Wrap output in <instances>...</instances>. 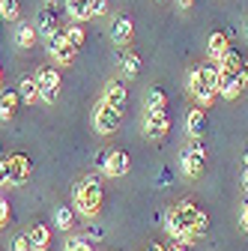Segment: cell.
Instances as JSON below:
<instances>
[{"instance_id": "6da1fadb", "label": "cell", "mask_w": 248, "mask_h": 251, "mask_svg": "<svg viewBox=\"0 0 248 251\" xmlns=\"http://www.w3.org/2000/svg\"><path fill=\"white\" fill-rule=\"evenodd\" d=\"M165 227L168 233L176 239V242H185V245H195L206 236L209 230V215L206 209H200L198 203L192 201H179L171 206L168 218H165Z\"/></svg>"}, {"instance_id": "7a4b0ae2", "label": "cell", "mask_w": 248, "mask_h": 251, "mask_svg": "<svg viewBox=\"0 0 248 251\" xmlns=\"http://www.w3.org/2000/svg\"><path fill=\"white\" fill-rule=\"evenodd\" d=\"M219 66L215 63H200L198 69H192L189 75V90H192V96L200 102V108H209L215 99H219Z\"/></svg>"}, {"instance_id": "3957f363", "label": "cell", "mask_w": 248, "mask_h": 251, "mask_svg": "<svg viewBox=\"0 0 248 251\" xmlns=\"http://www.w3.org/2000/svg\"><path fill=\"white\" fill-rule=\"evenodd\" d=\"M102 201H105V188L96 176H84L75 185V195H72V206L78 215L84 218H96L102 212Z\"/></svg>"}, {"instance_id": "277c9868", "label": "cell", "mask_w": 248, "mask_h": 251, "mask_svg": "<svg viewBox=\"0 0 248 251\" xmlns=\"http://www.w3.org/2000/svg\"><path fill=\"white\" fill-rule=\"evenodd\" d=\"M120 123H123V108L111 105V102H99L96 111H93V126H96V132L99 135H114L120 129Z\"/></svg>"}, {"instance_id": "5b68a950", "label": "cell", "mask_w": 248, "mask_h": 251, "mask_svg": "<svg viewBox=\"0 0 248 251\" xmlns=\"http://www.w3.org/2000/svg\"><path fill=\"white\" fill-rule=\"evenodd\" d=\"M36 84H39V102L54 105L60 99V72L54 66H42L36 69Z\"/></svg>"}, {"instance_id": "8992f818", "label": "cell", "mask_w": 248, "mask_h": 251, "mask_svg": "<svg viewBox=\"0 0 248 251\" xmlns=\"http://www.w3.org/2000/svg\"><path fill=\"white\" fill-rule=\"evenodd\" d=\"M179 168H182V174L189 176V179H198V176L203 174V168H206V152H203V147H200L198 141H195L192 147H185V150H182Z\"/></svg>"}, {"instance_id": "52a82bcc", "label": "cell", "mask_w": 248, "mask_h": 251, "mask_svg": "<svg viewBox=\"0 0 248 251\" xmlns=\"http://www.w3.org/2000/svg\"><path fill=\"white\" fill-rule=\"evenodd\" d=\"M48 54H51V60L57 63V66H72V60H75L78 48L69 42L66 33H54L51 42H48Z\"/></svg>"}, {"instance_id": "ba28073f", "label": "cell", "mask_w": 248, "mask_h": 251, "mask_svg": "<svg viewBox=\"0 0 248 251\" xmlns=\"http://www.w3.org/2000/svg\"><path fill=\"white\" fill-rule=\"evenodd\" d=\"M99 168L108 174V176H126L132 162H129V155L123 152V150H111V152H102L99 155Z\"/></svg>"}, {"instance_id": "9c48e42d", "label": "cell", "mask_w": 248, "mask_h": 251, "mask_svg": "<svg viewBox=\"0 0 248 251\" xmlns=\"http://www.w3.org/2000/svg\"><path fill=\"white\" fill-rule=\"evenodd\" d=\"M6 168H9V185H24L30 179V174H33V165H30L24 152L6 155Z\"/></svg>"}, {"instance_id": "30bf717a", "label": "cell", "mask_w": 248, "mask_h": 251, "mask_svg": "<svg viewBox=\"0 0 248 251\" xmlns=\"http://www.w3.org/2000/svg\"><path fill=\"white\" fill-rule=\"evenodd\" d=\"M144 132H147L152 141H162V138L171 132V117H168V111H165V108H162V111H149L147 120H144Z\"/></svg>"}, {"instance_id": "8fae6325", "label": "cell", "mask_w": 248, "mask_h": 251, "mask_svg": "<svg viewBox=\"0 0 248 251\" xmlns=\"http://www.w3.org/2000/svg\"><path fill=\"white\" fill-rule=\"evenodd\" d=\"M132 36H135V21H132V15H117L114 18V24H111V39L120 45V48H126L129 42H132Z\"/></svg>"}, {"instance_id": "7c38bea8", "label": "cell", "mask_w": 248, "mask_h": 251, "mask_svg": "<svg viewBox=\"0 0 248 251\" xmlns=\"http://www.w3.org/2000/svg\"><path fill=\"white\" fill-rule=\"evenodd\" d=\"M185 132H189L192 141H200L206 135V108H195L185 117Z\"/></svg>"}, {"instance_id": "4fadbf2b", "label": "cell", "mask_w": 248, "mask_h": 251, "mask_svg": "<svg viewBox=\"0 0 248 251\" xmlns=\"http://www.w3.org/2000/svg\"><path fill=\"white\" fill-rule=\"evenodd\" d=\"M36 30L42 36H54V33H60V21H57V12H54V6H45V9H39V15H36Z\"/></svg>"}, {"instance_id": "5bb4252c", "label": "cell", "mask_w": 248, "mask_h": 251, "mask_svg": "<svg viewBox=\"0 0 248 251\" xmlns=\"http://www.w3.org/2000/svg\"><path fill=\"white\" fill-rule=\"evenodd\" d=\"M215 66H219V75H222V78H233V75L239 72V66H242V54L233 51V48H227L224 57L215 60Z\"/></svg>"}, {"instance_id": "9a60e30c", "label": "cell", "mask_w": 248, "mask_h": 251, "mask_svg": "<svg viewBox=\"0 0 248 251\" xmlns=\"http://www.w3.org/2000/svg\"><path fill=\"white\" fill-rule=\"evenodd\" d=\"M21 105V93L18 90H3L0 93V120H12Z\"/></svg>"}, {"instance_id": "2e32d148", "label": "cell", "mask_w": 248, "mask_h": 251, "mask_svg": "<svg viewBox=\"0 0 248 251\" xmlns=\"http://www.w3.org/2000/svg\"><path fill=\"white\" fill-rule=\"evenodd\" d=\"M105 102H111V105H117V108H123V105H126V99H129V90H126V84H123V81H108L105 84V96H102Z\"/></svg>"}, {"instance_id": "e0dca14e", "label": "cell", "mask_w": 248, "mask_h": 251, "mask_svg": "<svg viewBox=\"0 0 248 251\" xmlns=\"http://www.w3.org/2000/svg\"><path fill=\"white\" fill-rule=\"evenodd\" d=\"M227 48H230L227 36L222 33V30H212L209 39H206V57H209V60H219V57H224Z\"/></svg>"}, {"instance_id": "ac0fdd59", "label": "cell", "mask_w": 248, "mask_h": 251, "mask_svg": "<svg viewBox=\"0 0 248 251\" xmlns=\"http://www.w3.org/2000/svg\"><path fill=\"white\" fill-rule=\"evenodd\" d=\"M120 69H123V75H126V78H138V72H141V57L132 48L123 51L120 54Z\"/></svg>"}, {"instance_id": "d6986e66", "label": "cell", "mask_w": 248, "mask_h": 251, "mask_svg": "<svg viewBox=\"0 0 248 251\" xmlns=\"http://www.w3.org/2000/svg\"><path fill=\"white\" fill-rule=\"evenodd\" d=\"M30 242H33V251H48V245H51L48 225H33L30 227Z\"/></svg>"}, {"instance_id": "ffe728a7", "label": "cell", "mask_w": 248, "mask_h": 251, "mask_svg": "<svg viewBox=\"0 0 248 251\" xmlns=\"http://www.w3.org/2000/svg\"><path fill=\"white\" fill-rule=\"evenodd\" d=\"M36 36H39V30L33 27V24H18V30H15V42H18V48H33L36 45Z\"/></svg>"}, {"instance_id": "44dd1931", "label": "cell", "mask_w": 248, "mask_h": 251, "mask_svg": "<svg viewBox=\"0 0 248 251\" xmlns=\"http://www.w3.org/2000/svg\"><path fill=\"white\" fill-rule=\"evenodd\" d=\"M21 90V102H27V105H33L36 99H39V84H36V75H27V78H21V84H18Z\"/></svg>"}, {"instance_id": "7402d4cb", "label": "cell", "mask_w": 248, "mask_h": 251, "mask_svg": "<svg viewBox=\"0 0 248 251\" xmlns=\"http://www.w3.org/2000/svg\"><path fill=\"white\" fill-rule=\"evenodd\" d=\"M66 9L75 21H90L93 9H90V0H66Z\"/></svg>"}, {"instance_id": "603a6c76", "label": "cell", "mask_w": 248, "mask_h": 251, "mask_svg": "<svg viewBox=\"0 0 248 251\" xmlns=\"http://www.w3.org/2000/svg\"><path fill=\"white\" fill-rule=\"evenodd\" d=\"M54 225H57V230H72V225H75V209L72 206H57Z\"/></svg>"}, {"instance_id": "cb8c5ba5", "label": "cell", "mask_w": 248, "mask_h": 251, "mask_svg": "<svg viewBox=\"0 0 248 251\" xmlns=\"http://www.w3.org/2000/svg\"><path fill=\"white\" fill-rule=\"evenodd\" d=\"M165 105H168V93L162 87H152L147 93V111H162Z\"/></svg>"}, {"instance_id": "d4e9b609", "label": "cell", "mask_w": 248, "mask_h": 251, "mask_svg": "<svg viewBox=\"0 0 248 251\" xmlns=\"http://www.w3.org/2000/svg\"><path fill=\"white\" fill-rule=\"evenodd\" d=\"M0 18L18 21L21 18V0H0Z\"/></svg>"}, {"instance_id": "484cf974", "label": "cell", "mask_w": 248, "mask_h": 251, "mask_svg": "<svg viewBox=\"0 0 248 251\" xmlns=\"http://www.w3.org/2000/svg\"><path fill=\"white\" fill-rule=\"evenodd\" d=\"M66 36H69V42H72L75 48H81L84 39H87V33H84V27H81V24H72V27L66 30Z\"/></svg>"}, {"instance_id": "4316f807", "label": "cell", "mask_w": 248, "mask_h": 251, "mask_svg": "<svg viewBox=\"0 0 248 251\" xmlns=\"http://www.w3.org/2000/svg\"><path fill=\"white\" fill-rule=\"evenodd\" d=\"M12 251H33L30 233H15V236H12Z\"/></svg>"}, {"instance_id": "83f0119b", "label": "cell", "mask_w": 248, "mask_h": 251, "mask_svg": "<svg viewBox=\"0 0 248 251\" xmlns=\"http://www.w3.org/2000/svg\"><path fill=\"white\" fill-rule=\"evenodd\" d=\"M63 251H93V245H90L87 239H78V236H69V239H66V245H63Z\"/></svg>"}, {"instance_id": "f1b7e54d", "label": "cell", "mask_w": 248, "mask_h": 251, "mask_svg": "<svg viewBox=\"0 0 248 251\" xmlns=\"http://www.w3.org/2000/svg\"><path fill=\"white\" fill-rule=\"evenodd\" d=\"M9 215H12V212H9V201H6V198H0V230L9 225Z\"/></svg>"}, {"instance_id": "f546056e", "label": "cell", "mask_w": 248, "mask_h": 251, "mask_svg": "<svg viewBox=\"0 0 248 251\" xmlns=\"http://www.w3.org/2000/svg\"><path fill=\"white\" fill-rule=\"evenodd\" d=\"M236 81H239V87H242V90H248V63H245V60H242L239 72H236Z\"/></svg>"}, {"instance_id": "4dcf8cb0", "label": "cell", "mask_w": 248, "mask_h": 251, "mask_svg": "<svg viewBox=\"0 0 248 251\" xmlns=\"http://www.w3.org/2000/svg\"><path fill=\"white\" fill-rule=\"evenodd\" d=\"M0 185H9V168H6V155L0 152Z\"/></svg>"}, {"instance_id": "1f68e13d", "label": "cell", "mask_w": 248, "mask_h": 251, "mask_svg": "<svg viewBox=\"0 0 248 251\" xmlns=\"http://www.w3.org/2000/svg\"><path fill=\"white\" fill-rule=\"evenodd\" d=\"M90 9H93V18L102 15V12L108 9V0H90Z\"/></svg>"}, {"instance_id": "d6a6232c", "label": "cell", "mask_w": 248, "mask_h": 251, "mask_svg": "<svg viewBox=\"0 0 248 251\" xmlns=\"http://www.w3.org/2000/svg\"><path fill=\"white\" fill-rule=\"evenodd\" d=\"M239 227L248 233V198H245V203H242V215H239Z\"/></svg>"}, {"instance_id": "836d02e7", "label": "cell", "mask_w": 248, "mask_h": 251, "mask_svg": "<svg viewBox=\"0 0 248 251\" xmlns=\"http://www.w3.org/2000/svg\"><path fill=\"white\" fill-rule=\"evenodd\" d=\"M192 3H195V0H176V6H179V9H192Z\"/></svg>"}, {"instance_id": "e575fe53", "label": "cell", "mask_w": 248, "mask_h": 251, "mask_svg": "<svg viewBox=\"0 0 248 251\" xmlns=\"http://www.w3.org/2000/svg\"><path fill=\"white\" fill-rule=\"evenodd\" d=\"M165 251H185V242H174L171 248H165Z\"/></svg>"}, {"instance_id": "d590c367", "label": "cell", "mask_w": 248, "mask_h": 251, "mask_svg": "<svg viewBox=\"0 0 248 251\" xmlns=\"http://www.w3.org/2000/svg\"><path fill=\"white\" fill-rule=\"evenodd\" d=\"M147 251H165V245H159V242H152V245H147Z\"/></svg>"}, {"instance_id": "8d00e7d4", "label": "cell", "mask_w": 248, "mask_h": 251, "mask_svg": "<svg viewBox=\"0 0 248 251\" xmlns=\"http://www.w3.org/2000/svg\"><path fill=\"white\" fill-rule=\"evenodd\" d=\"M242 188H245V195H248V168H245V174H242Z\"/></svg>"}, {"instance_id": "74e56055", "label": "cell", "mask_w": 248, "mask_h": 251, "mask_svg": "<svg viewBox=\"0 0 248 251\" xmlns=\"http://www.w3.org/2000/svg\"><path fill=\"white\" fill-rule=\"evenodd\" d=\"M57 3H66V0H45V6H57Z\"/></svg>"}, {"instance_id": "f35d334b", "label": "cell", "mask_w": 248, "mask_h": 251, "mask_svg": "<svg viewBox=\"0 0 248 251\" xmlns=\"http://www.w3.org/2000/svg\"><path fill=\"white\" fill-rule=\"evenodd\" d=\"M242 162H245V168H248V147H245V152H242Z\"/></svg>"}, {"instance_id": "ab89813d", "label": "cell", "mask_w": 248, "mask_h": 251, "mask_svg": "<svg viewBox=\"0 0 248 251\" xmlns=\"http://www.w3.org/2000/svg\"><path fill=\"white\" fill-rule=\"evenodd\" d=\"M0 84H3V69H0Z\"/></svg>"}, {"instance_id": "60d3db41", "label": "cell", "mask_w": 248, "mask_h": 251, "mask_svg": "<svg viewBox=\"0 0 248 251\" xmlns=\"http://www.w3.org/2000/svg\"><path fill=\"white\" fill-rule=\"evenodd\" d=\"M245 36H248V21H245Z\"/></svg>"}]
</instances>
